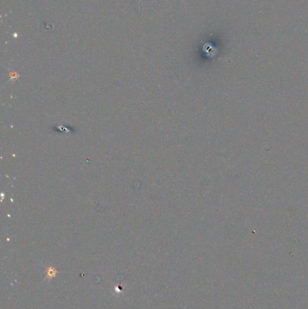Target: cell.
Instances as JSON below:
<instances>
[{"label": "cell", "instance_id": "obj_1", "mask_svg": "<svg viewBox=\"0 0 308 309\" xmlns=\"http://www.w3.org/2000/svg\"><path fill=\"white\" fill-rule=\"evenodd\" d=\"M57 273H58V272H57L56 268H53V267H52V266H50V267L47 268V277H48L49 279H52L53 277H55L56 275H57Z\"/></svg>", "mask_w": 308, "mask_h": 309}]
</instances>
